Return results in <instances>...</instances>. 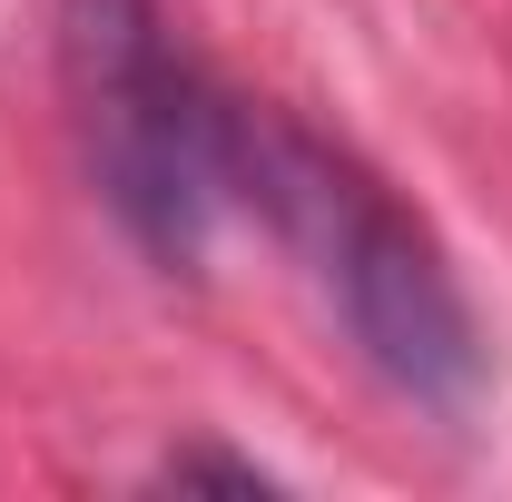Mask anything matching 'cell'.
Masks as SVG:
<instances>
[{"label": "cell", "instance_id": "3957f363", "mask_svg": "<svg viewBox=\"0 0 512 502\" xmlns=\"http://www.w3.org/2000/svg\"><path fill=\"white\" fill-rule=\"evenodd\" d=\"M168 483H178V493H188V483H227V493H266L276 473H256V463H227V453H178V463H168Z\"/></svg>", "mask_w": 512, "mask_h": 502}, {"label": "cell", "instance_id": "7a4b0ae2", "mask_svg": "<svg viewBox=\"0 0 512 502\" xmlns=\"http://www.w3.org/2000/svg\"><path fill=\"white\" fill-rule=\"evenodd\" d=\"M60 89L89 178L158 266H197L227 207V99L178 60L158 0H60Z\"/></svg>", "mask_w": 512, "mask_h": 502}, {"label": "cell", "instance_id": "6da1fadb", "mask_svg": "<svg viewBox=\"0 0 512 502\" xmlns=\"http://www.w3.org/2000/svg\"><path fill=\"white\" fill-rule=\"evenodd\" d=\"M227 188L306 256L316 296L394 394H414L424 414H473V394H483L473 306L453 286L444 247L345 148H325L286 109H227Z\"/></svg>", "mask_w": 512, "mask_h": 502}]
</instances>
